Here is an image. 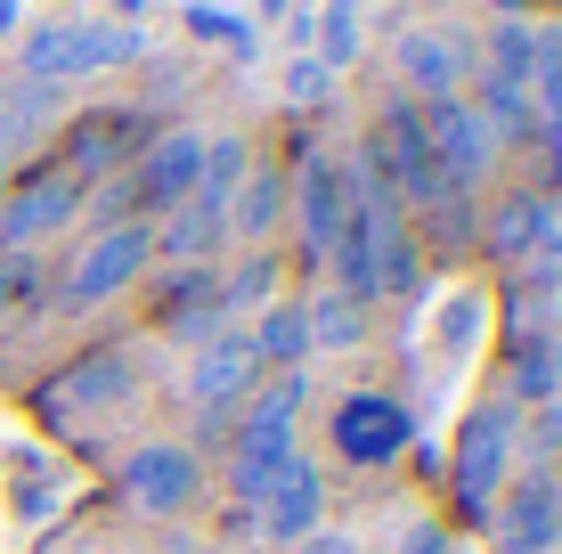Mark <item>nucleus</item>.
Segmentation results:
<instances>
[{"label":"nucleus","mask_w":562,"mask_h":554,"mask_svg":"<svg viewBox=\"0 0 562 554\" xmlns=\"http://www.w3.org/2000/svg\"><path fill=\"white\" fill-rule=\"evenodd\" d=\"M49 302V270L33 253H0V318H25Z\"/></svg>","instance_id":"obj_27"},{"label":"nucleus","mask_w":562,"mask_h":554,"mask_svg":"<svg viewBox=\"0 0 562 554\" xmlns=\"http://www.w3.org/2000/svg\"><path fill=\"white\" fill-rule=\"evenodd\" d=\"M245 335H254V359H261V375H302V359H310L302 302H269V310H261Z\"/></svg>","instance_id":"obj_20"},{"label":"nucleus","mask_w":562,"mask_h":554,"mask_svg":"<svg viewBox=\"0 0 562 554\" xmlns=\"http://www.w3.org/2000/svg\"><path fill=\"white\" fill-rule=\"evenodd\" d=\"M204 489V449L188 441H139L123 456V498L139 513H188Z\"/></svg>","instance_id":"obj_10"},{"label":"nucleus","mask_w":562,"mask_h":554,"mask_svg":"<svg viewBox=\"0 0 562 554\" xmlns=\"http://www.w3.org/2000/svg\"><path fill=\"white\" fill-rule=\"evenodd\" d=\"M473 114L490 123L497 147H538V106H530V90H521V82H490V74H481Z\"/></svg>","instance_id":"obj_21"},{"label":"nucleus","mask_w":562,"mask_h":554,"mask_svg":"<svg viewBox=\"0 0 562 554\" xmlns=\"http://www.w3.org/2000/svg\"><path fill=\"white\" fill-rule=\"evenodd\" d=\"M554 368H562V342H554L547 327H521V335H514V399L554 408Z\"/></svg>","instance_id":"obj_23"},{"label":"nucleus","mask_w":562,"mask_h":554,"mask_svg":"<svg viewBox=\"0 0 562 554\" xmlns=\"http://www.w3.org/2000/svg\"><path fill=\"white\" fill-rule=\"evenodd\" d=\"M521 441H530V465H554V449H562V408H538Z\"/></svg>","instance_id":"obj_31"},{"label":"nucleus","mask_w":562,"mask_h":554,"mask_svg":"<svg viewBox=\"0 0 562 554\" xmlns=\"http://www.w3.org/2000/svg\"><path fill=\"white\" fill-rule=\"evenodd\" d=\"M147 49V25H90V16H49V25H25L16 42V74L25 82H82V74H114Z\"/></svg>","instance_id":"obj_1"},{"label":"nucleus","mask_w":562,"mask_h":554,"mask_svg":"<svg viewBox=\"0 0 562 554\" xmlns=\"http://www.w3.org/2000/svg\"><path fill=\"white\" fill-rule=\"evenodd\" d=\"M400 554H464V546H457V539H449L440 522H416V530H408V546H400Z\"/></svg>","instance_id":"obj_33"},{"label":"nucleus","mask_w":562,"mask_h":554,"mask_svg":"<svg viewBox=\"0 0 562 554\" xmlns=\"http://www.w3.org/2000/svg\"><path fill=\"white\" fill-rule=\"evenodd\" d=\"M114 9H123V25H147V9H155V0H114Z\"/></svg>","instance_id":"obj_38"},{"label":"nucleus","mask_w":562,"mask_h":554,"mask_svg":"<svg viewBox=\"0 0 562 554\" xmlns=\"http://www.w3.org/2000/svg\"><path fill=\"white\" fill-rule=\"evenodd\" d=\"M302 327H310V351H359V342H367V310L326 285V294L302 302Z\"/></svg>","instance_id":"obj_24"},{"label":"nucleus","mask_w":562,"mask_h":554,"mask_svg":"<svg viewBox=\"0 0 562 554\" xmlns=\"http://www.w3.org/2000/svg\"><path fill=\"white\" fill-rule=\"evenodd\" d=\"M538 147H547V156H554V188H562V139H554V131H547V139H538Z\"/></svg>","instance_id":"obj_39"},{"label":"nucleus","mask_w":562,"mask_h":554,"mask_svg":"<svg viewBox=\"0 0 562 554\" xmlns=\"http://www.w3.org/2000/svg\"><path fill=\"white\" fill-rule=\"evenodd\" d=\"M147 261H155V228L147 221H114V228L90 237V253L74 261L66 278H49V302H57V310H99V302H114V294L139 285Z\"/></svg>","instance_id":"obj_3"},{"label":"nucleus","mask_w":562,"mask_h":554,"mask_svg":"<svg viewBox=\"0 0 562 554\" xmlns=\"http://www.w3.org/2000/svg\"><path fill=\"white\" fill-rule=\"evenodd\" d=\"M408 441H416V416L400 408L392 392H351V399H335V456H351V465H392Z\"/></svg>","instance_id":"obj_12"},{"label":"nucleus","mask_w":562,"mask_h":554,"mask_svg":"<svg viewBox=\"0 0 562 554\" xmlns=\"http://www.w3.org/2000/svg\"><path fill=\"white\" fill-rule=\"evenodd\" d=\"M547 482H554V513H562V449H554V465H547Z\"/></svg>","instance_id":"obj_40"},{"label":"nucleus","mask_w":562,"mask_h":554,"mask_svg":"<svg viewBox=\"0 0 562 554\" xmlns=\"http://www.w3.org/2000/svg\"><path fill=\"white\" fill-rule=\"evenodd\" d=\"M285 213L302 221L310 270H326V253H335L342 221H351V171H342L335 156H318V147H302V163L285 171Z\"/></svg>","instance_id":"obj_6"},{"label":"nucleus","mask_w":562,"mask_h":554,"mask_svg":"<svg viewBox=\"0 0 562 554\" xmlns=\"http://www.w3.org/2000/svg\"><path fill=\"white\" fill-rule=\"evenodd\" d=\"M147 139H155V131H147L139 106H90V114H74V123H66V139H57V163H66L82 188H99V180H114L123 163H139Z\"/></svg>","instance_id":"obj_9"},{"label":"nucleus","mask_w":562,"mask_h":554,"mask_svg":"<svg viewBox=\"0 0 562 554\" xmlns=\"http://www.w3.org/2000/svg\"><path fill=\"white\" fill-rule=\"evenodd\" d=\"M269 294H278V253H245L237 270L221 278V310H269Z\"/></svg>","instance_id":"obj_26"},{"label":"nucleus","mask_w":562,"mask_h":554,"mask_svg":"<svg viewBox=\"0 0 562 554\" xmlns=\"http://www.w3.org/2000/svg\"><path fill=\"white\" fill-rule=\"evenodd\" d=\"M514 465H521L514 399H481V408L464 416V432H457V456H449V489H457L464 522H490V506H497V489L514 482Z\"/></svg>","instance_id":"obj_2"},{"label":"nucleus","mask_w":562,"mask_h":554,"mask_svg":"<svg viewBox=\"0 0 562 554\" xmlns=\"http://www.w3.org/2000/svg\"><path fill=\"white\" fill-rule=\"evenodd\" d=\"M90 188L74 180L66 163H33L9 180V204H0V253H33L42 237H57V228H74V213H82Z\"/></svg>","instance_id":"obj_4"},{"label":"nucleus","mask_w":562,"mask_h":554,"mask_svg":"<svg viewBox=\"0 0 562 554\" xmlns=\"http://www.w3.org/2000/svg\"><path fill=\"white\" fill-rule=\"evenodd\" d=\"M473 57H481L473 33H400V42H392V74L432 106V99H464Z\"/></svg>","instance_id":"obj_13"},{"label":"nucleus","mask_w":562,"mask_h":554,"mask_svg":"<svg viewBox=\"0 0 562 554\" xmlns=\"http://www.w3.org/2000/svg\"><path fill=\"white\" fill-rule=\"evenodd\" d=\"M302 554H359V539H351V530H310Z\"/></svg>","instance_id":"obj_34"},{"label":"nucleus","mask_w":562,"mask_h":554,"mask_svg":"<svg viewBox=\"0 0 562 554\" xmlns=\"http://www.w3.org/2000/svg\"><path fill=\"white\" fill-rule=\"evenodd\" d=\"M530 33H538V74L562 66V25H530Z\"/></svg>","instance_id":"obj_36"},{"label":"nucleus","mask_w":562,"mask_h":554,"mask_svg":"<svg viewBox=\"0 0 562 554\" xmlns=\"http://www.w3.org/2000/svg\"><path fill=\"white\" fill-rule=\"evenodd\" d=\"M490 9H497V16H521V9H530V0H490Z\"/></svg>","instance_id":"obj_42"},{"label":"nucleus","mask_w":562,"mask_h":554,"mask_svg":"<svg viewBox=\"0 0 562 554\" xmlns=\"http://www.w3.org/2000/svg\"><path fill=\"white\" fill-rule=\"evenodd\" d=\"M261 392V359H254V335H237V327H221L196 351V368H188V399L212 416H237L245 399Z\"/></svg>","instance_id":"obj_14"},{"label":"nucleus","mask_w":562,"mask_h":554,"mask_svg":"<svg viewBox=\"0 0 562 554\" xmlns=\"http://www.w3.org/2000/svg\"><path fill=\"white\" fill-rule=\"evenodd\" d=\"M25 33V0H0V42H16Z\"/></svg>","instance_id":"obj_37"},{"label":"nucleus","mask_w":562,"mask_h":554,"mask_svg":"<svg viewBox=\"0 0 562 554\" xmlns=\"http://www.w3.org/2000/svg\"><path fill=\"white\" fill-rule=\"evenodd\" d=\"M285 90H294L302 106H318V99H335V74H326L318 57H294V66H285Z\"/></svg>","instance_id":"obj_30"},{"label":"nucleus","mask_w":562,"mask_h":554,"mask_svg":"<svg viewBox=\"0 0 562 554\" xmlns=\"http://www.w3.org/2000/svg\"><path fill=\"white\" fill-rule=\"evenodd\" d=\"M554 408H562V368H554Z\"/></svg>","instance_id":"obj_44"},{"label":"nucleus","mask_w":562,"mask_h":554,"mask_svg":"<svg viewBox=\"0 0 562 554\" xmlns=\"http://www.w3.org/2000/svg\"><path fill=\"white\" fill-rule=\"evenodd\" d=\"M0 204H9V163H0Z\"/></svg>","instance_id":"obj_43"},{"label":"nucleus","mask_w":562,"mask_h":554,"mask_svg":"<svg viewBox=\"0 0 562 554\" xmlns=\"http://www.w3.org/2000/svg\"><path fill=\"white\" fill-rule=\"evenodd\" d=\"M351 57H359V0H326V16H318V66L342 74Z\"/></svg>","instance_id":"obj_28"},{"label":"nucleus","mask_w":562,"mask_h":554,"mask_svg":"<svg viewBox=\"0 0 562 554\" xmlns=\"http://www.w3.org/2000/svg\"><path fill=\"white\" fill-rule=\"evenodd\" d=\"M57 99H66V90L25 82V74H9V90H0V147H9V139H25L33 123H49V114H57Z\"/></svg>","instance_id":"obj_25"},{"label":"nucleus","mask_w":562,"mask_h":554,"mask_svg":"<svg viewBox=\"0 0 562 554\" xmlns=\"http://www.w3.org/2000/svg\"><path fill=\"white\" fill-rule=\"evenodd\" d=\"M221 270H180L164 294V310H155V327H164L171 342H188V351H204L212 335H221Z\"/></svg>","instance_id":"obj_18"},{"label":"nucleus","mask_w":562,"mask_h":554,"mask_svg":"<svg viewBox=\"0 0 562 554\" xmlns=\"http://www.w3.org/2000/svg\"><path fill=\"white\" fill-rule=\"evenodd\" d=\"M188 33H204V42H228V49H245V25H228V16H212V9H188Z\"/></svg>","instance_id":"obj_32"},{"label":"nucleus","mask_w":562,"mask_h":554,"mask_svg":"<svg viewBox=\"0 0 562 554\" xmlns=\"http://www.w3.org/2000/svg\"><path fill=\"white\" fill-rule=\"evenodd\" d=\"M171 554H228V546H188V539H171Z\"/></svg>","instance_id":"obj_41"},{"label":"nucleus","mask_w":562,"mask_h":554,"mask_svg":"<svg viewBox=\"0 0 562 554\" xmlns=\"http://www.w3.org/2000/svg\"><path fill=\"white\" fill-rule=\"evenodd\" d=\"M261 539L269 546H302L310 530H326V473L310 456H285V473L261 489Z\"/></svg>","instance_id":"obj_16"},{"label":"nucleus","mask_w":562,"mask_h":554,"mask_svg":"<svg viewBox=\"0 0 562 554\" xmlns=\"http://www.w3.org/2000/svg\"><path fill=\"white\" fill-rule=\"evenodd\" d=\"M424 139H432V163L449 171V180H464V188H481V171L506 156V147L490 139V123L473 114V99H432L424 106Z\"/></svg>","instance_id":"obj_15"},{"label":"nucleus","mask_w":562,"mask_h":554,"mask_svg":"<svg viewBox=\"0 0 562 554\" xmlns=\"http://www.w3.org/2000/svg\"><path fill=\"white\" fill-rule=\"evenodd\" d=\"M490 539L497 554H554L562 546V513H554V482L547 465H521L490 506Z\"/></svg>","instance_id":"obj_11"},{"label":"nucleus","mask_w":562,"mask_h":554,"mask_svg":"<svg viewBox=\"0 0 562 554\" xmlns=\"http://www.w3.org/2000/svg\"><path fill=\"white\" fill-rule=\"evenodd\" d=\"M481 253H490L497 270H554L562 261V204L538 196V188L497 196L490 221H481Z\"/></svg>","instance_id":"obj_5"},{"label":"nucleus","mask_w":562,"mask_h":554,"mask_svg":"<svg viewBox=\"0 0 562 554\" xmlns=\"http://www.w3.org/2000/svg\"><path fill=\"white\" fill-rule=\"evenodd\" d=\"M285 228V171L278 163H254L228 196V237H245L254 253H269V237Z\"/></svg>","instance_id":"obj_19"},{"label":"nucleus","mask_w":562,"mask_h":554,"mask_svg":"<svg viewBox=\"0 0 562 554\" xmlns=\"http://www.w3.org/2000/svg\"><path fill=\"white\" fill-rule=\"evenodd\" d=\"M228 546H245V539H261V513L254 506H228V530H221Z\"/></svg>","instance_id":"obj_35"},{"label":"nucleus","mask_w":562,"mask_h":554,"mask_svg":"<svg viewBox=\"0 0 562 554\" xmlns=\"http://www.w3.org/2000/svg\"><path fill=\"white\" fill-rule=\"evenodd\" d=\"M538 16H497V33L481 42V66H490V82H538Z\"/></svg>","instance_id":"obj_22"},{"label":"nucleus","mask_w":562,"mask_h":554,"mask_svg":"<svg viewBox=\"0 0 562 554\" xmlns=\"http://www.w3.org/2000/svg\"><path fill=\"white\" fill-rule=\"evenodd\" d=\"M530 106H538V139H547V131L562 139V66H547V74L530 82Z\"/></svg>","instance_id":"obj_29"},{"label":"nucleus","mask_w":562,"mask_h":554,"mask_svg":"<svg viewBox=\"0 0 562 554\" xmlns=\"http://www.w3.org/2000/svg\"><path fill=\"white\" fill-rule=\"evenodd\" d=\"M139 399V368L123 351H82L74 368H57L42 384V416L49 425H90V416H114Z\"/></svg>","instance_id":"obj_7"},{"label":"nucleus","mask_w":562,"mask_h":554,"mask_svg":"<svg viewBox=\"0 0 562 554\" xmlns=\"http://www.w3.org/2000/svg\"><path fill=\"white\" fill-rule=\"evenodd\" d=\"M196 171H204V131H155L139 147V163L123 171L131 221H155V213H171V204H188L196 196Z\"/></svg>","instance_id":"obj_8"},{"label":"nucleus","mask_w":562,"mask_h":554,"mask_svg":"<svg viewBox=\"0 0 562 554\" xmlns=\"http://www.w3.org/2000/svg\"><path fill=\"white\" fill-rule=\"evenodd\" d=\"M221 245H228V204H212V196L171 204L164 228H155V261H180V270H212Z\"/></svg>","instance_id":"obj_17"}]
</instances>
